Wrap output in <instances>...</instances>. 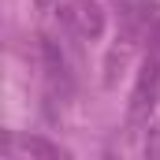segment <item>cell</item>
Masks as SVG:
<instances>
[{
    "instance_id": "6da1fadb",
    "label": "cell",
    "mask_w": 160,
    "mask_h": 160,
    "mask_svg": "<svg viewBox=\"0 0 160 160\" xmlns=\"http://www.w3.org/2000/svg\"><path fill=\"white\" fill-rule=\"evenodd\" d=\"M116 11H119V30H116V45L108 48V60H104V82L108 86L127 67L130 52L149 38L153 26L160 22L157 19V0H116Z\"/></svg>"
},
{
    "instance_id": "3957f363",
    "label": "cell",
    "mask_w": 160,
    "mask_h": 160,
    "mask_svg": "<svg viewBox=\"0 0 160 160\" xmlns=\"http://www.w3.org/2000/svg\"><path fill=\"white\" fill-rule=\"evenodd\" d=\"M60 19L67 26L71 38H82V41H97L104 34V11L97 0H67L60 8Z\"/></svg>"
},
{
    "instance_id": "52a82bcc",
    "label": "cell",
    "mask_w": 160,
    "mask_h": 160,
    "mask_svg": "<svg viewBox=\"0 0 160 160\" xmlns=\"http://www.w3.org/2000/svg\"><path fill=\"white\" fill-rule=\"evenodd\" d=\"M101 160H119V157H116V145H104V153H101Z\"/></svg>"
},
{
    "instance_id": "277c9868",
    "label": "cell",
    "mask_w": 160,
    "mask_h": 160,
    "mask_svg": "<svg viewBox=\"0 0 160 160\" xmlns=\"http://www.w3.org/2000/svg\"><path fill=\"white\" fill-rule=\"evenodd\" d=\"M41 67H45V93L52 104H63L71 97V67H67V56L56 41H45L41 45Z\"/></svg>"
},
{
    "instance_id": "7a4b0ae2",
    "label": "cell",
    "mask_w": 160,
    "mask_h": 160,
    "mask_svg": "<svg viewBox=\"0 0 160 160\" xmlns=\"http://www.w3.org/2000/svg\"><path fill=\"white\" fill-rule=\"evenodd\" d=\"M160 104V60L145 52L134 86H130V101H127V130H142L153 123V112Z\"/></svg>"
},
{
    "instance_id": "8992f818",
    "label": "cell",
    "mask_w": 160,
    "mask_h": 160,
    "mask_svg": "<svg viewBox=\"0 0 160 160\" xmlns=\"http://www.w3.org/2000/svg\"><path fill=\"white\" fill-rule=\"evenodd\" d=\"M145 52H149L153 60H160V22L153 26V34H149V48H145Z\"/></svg>"
},
{
    "instance_id": "5b68a950",
    "label": "cell",
    "mask_w": 160,
    "mask_h": 160,
    "mask_svg": "<svg viewBox=\"0 0 160 160\" xmlns=\"http://www.w3.org/2000/svg\"><path fill=\"white\" fill-rule=\"evenodd\" d=\"M149 134H145V145H142V160H160V127H145Z\"/></svg>"
}]
</instances>
